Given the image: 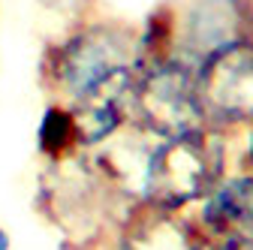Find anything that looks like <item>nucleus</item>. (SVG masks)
Returning a JSON list of instances; mask_svg holds the SVG:
<instances>
[{
    "label": "nucleus",
    "instance_id": "10",
    "mask_svg": "<svg viewBox=\"0 0 253 250\" xmlns=\"http://www.w3.org/2000/svg\"><path fill=\"white\" fill-rule=\"evenodd\" d=\"M205 250H253V241H247V238H217V241H208Z\"/></svg>",
    "mask_w": 253,
    "mask_h": 250
},
{
    "label": "nucleus",
    "instance_id": "9",
    "mask_svg": "<svg viewBox=\"0 0 253 250\" xmlns=\"http://www.w3.org/2000/svg\"><path fill=\"white\" fill-rule=\"evenodd\" d=\"M42 6L48 12H57V15H67V24L93 12V0H42Z\"/></svg>",
    "mask_w": 253,
    "mask_h": 250
},
{
    "label": "nucleus",
    "instance_id": "4",
    "mask_svg": "<svg viewBox=\"0 0 253 250\" xmlns=\"http://www.w3.org/2000/svg\"><path fill=\"white\" fill-rule=\"evenodd\" d=\"M142 30L145 54H172L196 67L214 51L253 40L250 0H175L154 9Z\"/></svg>",
    "mask_w": 253,
    "mask_h": 250
},
{
    "label": "nucleus",
    "instance_id": "12",
    "mask_svg": "<svg viewBox=\"0 0 253 250\" xmlns=\"http://www.w3.org/2000/svg\"><path fill=\"white\" fill-rule=\"evenodd\" d=\"M0 250H12V238H9V232L3 229V223H0Z\"/></svg>",
    "mask_w": 253,
    "mask_h": 250
},
{
    "label": "nucleus",
    "instance_id": "2",
    "mask_svg": "<svg viewBox=\"0 0 253 250\" xmlns=\"http://www.w3.org/2000/svg\"><path fill=\"white\" fill-rule=\"evenodd\" d=\"M139 57H142L139 24L93 9L70 21L42 48L37 67L40 87L51 103L63 106L126 97Z\"/></svg>",
    "mask_w": 253,
    "mask_h": 250
},
{
    "label": "nucleus",
    "instance_id": "6",
    "mask_svg": "<svg viewBox=\"0 0 253 250\" xmlns=\"http://www.w3.org/2000/svg\"><path fill=\"white\" fill-rule=\"evenodd\" d=\"M202 127L235 139L253 127V40L214 51L193 67Z\"/></svg>",
    "mask_w": 253,
    "mask_h": 250
},
{
    "label": "nucleus",
    "instance_id": "11",
    "mask_svg": "<svg viewBox=\"0 0 253 250\" xmlns=\"http://www.w3.org/2000/svg\"><path fill=\"white\" fill-rule=\"evenodd\" d=\"M238 169H250L253 172V127L244 133V148H241V157H238V163H235Z\"/></svg>",
    "mask_w": 253,
    "mask_h": 250
},
{
    "label": "nucleus",
    "instance_id": "3",
    "mask_svg": "<svg viewBox=\"0 0 253 250\" xmlns=\"http://www.w3.org/2000/svg\"><path fill=\"white\" fill-rule=\"evenodd\" d=\"M232 169V139L196 127L169 139H154L142 169L139 202L187 214Z\"/></svg>",
    "mask_w": 253,
    "mask_h": 250
},
{
    "label": "nucleus",
    "instance_id": "5",
    "mask_svg": "<svg viewBox=\"0 0 253 250\" xmlns=\"http://www.w3.org/2000/svg\"><path fill=\"white\" fill-rule=\"evenodd\" d=\"M126 115H130V127L151 142L202 127L193 67L172 54L142 51L126 93Z\"/></svg>",
    "mask_w": 253,
    "mask_h": 250
},
{
    "label": "nucleus",
    "instance_id": "7",
    "mask_svg": "<svg viewBox=\"0 0 253 250\" xmlns=\"http://www.w3.org/2000/svg\"><path fill=\"white\" fill-rule=\"evenodd\" d=\"M208 238L202 235L193 214L160 211L145 202H136L124 214L106 250H205Z\"/></svg>",
    "mask_w": 253,
    "mask_h": 250
},
{
    "label": "nucleus",
    "instance_id": "8",
    "mask_svg": "<svg viewBox=\"0 0 253 250\" xmlns=\"http://www.w3.org/2000/svg\"><path fill=\"white\" fill-rule=\"evenodd\" d=\"M208 241L247 238L253 241V172L229 169L214 190L190 211Z\"/></svg>",
    "mask_w": 253,
    "mask_h": 250
},
{
    "label": "nucleus",
    "instance_id": "1",
    "mask_svg": "<svg viewBox=\"0 0 253 250\" xmlns=\"http://www.w3.org/2000/svg\"><path fill=\"white\" fill-rule=\"evenodd\" d=\"M136 202L100 148L42 160L34 190V208L54 232L57 250H106Z\"/></svg>",
    "mask_w": 253,
    "mask_h": 250
},
{
    "label": "nucleus",
    "instance_id": "13",
    "mask_svg": "<svg viewBox=\"0 0 253 250\" xmlns=\"http://www.w3.org/2000/svg\"><path fill=\"white\" fill-rule=\"evenodd\" d=\"M250 3H253V0H250Z\"/></svg>",
    "mask_w": 253,
    "mask_h": 250
}]
</instances>
